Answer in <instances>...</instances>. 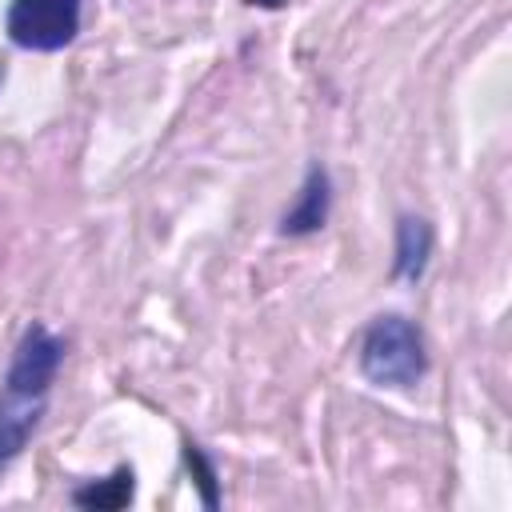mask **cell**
<instances>
[{
	"label": "cell",
	"instance_id": "cell-1",
	"mask_svg": "<svg viewBox=\"0 0 512 512\" xmlns=\"http://www.w3.org/2000/svg\"><path fill=\"white\" fill-rule=\"evenodd\" d=\"M60 360H64V340L52 336L44 324H32L20 336L8 376L0 384V472L28 448L32 432L40 428Z\"/></svg>",
	"mask_w": 512,
	"mask_h": 512
},
{
	"label": "cell",
	"instance_id": "cell-2",
	"mask_svg": "<svg viewBox=\"0 0 512 512\" xmlns=\"http://www.w3.org/2000/svg\"><path fill=\"white\" fill-rule=\"evenodd\" d=\"M428 368L420 328L396 312L376 316L360 340V372L384 388H412Z\"/></svg>",
	"mask_w": 512,
	"mask_h": 512
},
{
	"label": "cell",
	"instance_id": "cell-3",
	"mask_svg": "<svg viewBox=\"0 0 512 512\" xmlns=\"http://www.w3.org/2000/svg\"><path fill=\"white\" fill-rule=\"evenodd\" d=\"M8 40L28 52H56L80 32V0H12Z\"/></svg>",
	"mask_w": 512,
	"mask_h": 512
},
{
	"label": "cell",
	"instance_id": "cell-4",
	"mask_svg": "<svg viewBox=\"0 0 512 512\" xmlns=\"http://www.w3.org/2000/svg\"><path fill=\"white\" fill-rule=\"evenodd\" d=\"M328 204H332L328 172H324L320 164H312L308 176H304V188H300L296 204L284 212V224H280V228H284L288 236H308V232L324 228V220H328Z\"/></svg>",
	"mask_w": 512,
	"mask_h": 512
},
{
	"label": "cell",
	"instance_id": "cell-5",
	"mask_svg": "<svg viewBox=\"0 0 512 512\" xmlns=\"http://www.w3.org/2000/svg\"><path fill=\"white\" fill-rule=\"evenodd\" d=\"M428 252H432V228L424 220L404 216L400 228H396V276L400 280H420V272L428 264Z\"/></svg>",
	"mask_w": 512,
	"mask_h": 512
},
{
	"label": "cell",
	"instance_id": "cell-6",
	"mask_svg": "<svg viewBox=\"0 0 512 512\" xmlns=\"http://www.w3.org/2000/svg\"><path fill=\"white\" fill-rule=\"evenodd\" d=\"M132 468H116L108 480H96L88 488H76L72 492V504L80 508H96V512H112V508H124L132 500Z\"/></svg>",
	"mask_w": 512,
	"mask_h": 512
},
{
	"label": "cell",
	"instance_id": "cell-7",
	"mask_svg": "<svg viewBox=\"0 0 512 512\" xmlns=\"http://www.w3.org/2000/svg\"><path fill=\"white\" fill-rule=\"evenodd\" d=\"M184 464H188V472H192V480H196L204 504L216 508V504H220V496H216V472H212V464L204 460V452H200L192 440H184Z\"/></svg>",
	"mask_w": 512,
	"mask_h": 512
},
{
	"label": "cell",
	"instance_id": "cell-8",
	"mask_svg": "<svg viewBox=\"0 0 512 512\" xmlns=\"http://www.w3.org/2000/svg\"><path fill=\"white\" fill-rule=\"evenodd\" d=\"M248 4H252V8H284L288 0H248Z\"/></svg>",
	"mask_w": 512,
	"mask_h": 512
}]
</instances>
